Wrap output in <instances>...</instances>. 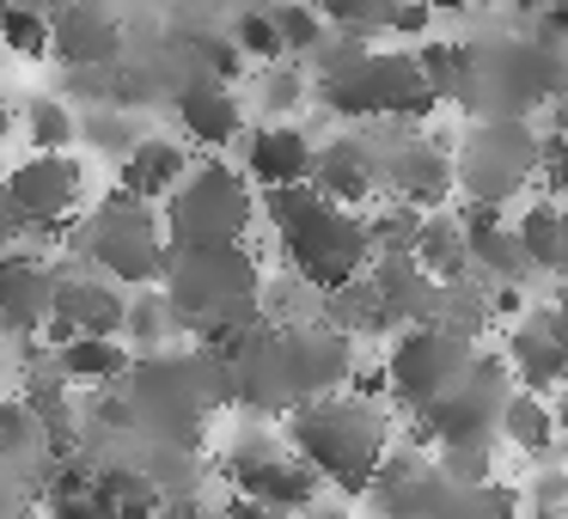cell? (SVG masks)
<instances>
[{
  "label": "cell",
  "instance_id": "17",
  "mask_svg": "<svg viewBox=\"0 0 568 519\" xmlns=\"http://www.w3.org/2000/svg\"><path fill=\"white\" fill-rule=\"evenodd\" d=\"M312 177H318L312 196L348 208V202H367L373 196V184H379V160H373L367 141L343 135V141H324V153H312Z\"/></svg>",
  "mask_w": 568,
  "mask_h": 519
},
{
  "label": "cell",
  "instance_id": "8",
  "mask_svg": "<svg viewBox=\"0 0 568 519\" xmlns=\"http://www.w3.org/2000/svg\"><path fill=\"white\" fill-rule=\"evenodd\" d=\"M538 172V135L531 123H477L465 153L453 160V184H465L470 208H501L519 184Z\"/></svg>",
  "mask_w": 568,
  "mask_h": 519
},
{
  "label": "cell",
  "instance_id": "37",
  "mask_svg": "<svg viewBox=\"0 0 568 519\" xmlns=\"http://www.w3.org/2000/svg\"><path fill=\"white\" fill-rule=\"evenodd\" d=\"M300 104H306V80H300L294 68L275 62L270 80H263V111H270V116H287V111H300Z\"/></svg>",
  "mask_w": 568,
  "mask_h": 519
},
{
  "label": "cell",
  "instance_id": "12",
  "mask_svg": "<svg viewBox=\"0 0 568 519\" xmlns=\"http://www.w3.org/2000/svg\"><path fill=\"white\" fill-rule=\"evenodd\" d=\"M7 202H13V214H19V226H62L68 214L80 208V165H68V160H26L13 177H7Z\"/></svg>",
  "mask_w": 568,
  "mask_h": 519
},
{
  "label": "cell",
  "instance_id": "44",
  "mask_svg": "<svg viewBox=\"0 0 568 519\" xmlns=\"http://www.w3.org/2000/svg\"><path fill=\"white\" fill-rule=\"evenodd\" d=\"M13 233H26V226H19L13 202H7V190H0V245H7V238H13Z\"/></svg>",
  "mask_w": 568,
  "mask_h": 519
},
{
  "label": "cell",
  "instance_id": "41",
  "mask_svg": "<svg viewBox=\"0 0 568 519\" xmlns=\"http://www.w3.org/2000/svg\"><path fill=\"white\" fill-rule=\"evenodd\" d=\"M531 501L544 507V519H556V507H562V470H544V477L531 482Z\"/></svg>",
  "mask_w": 568,
  "mask_h": 519
},
{
  "label": "cell",
  "instance_id": "31",
  "mask_svg": "<svg viewBox=\"0 0 568 519\" xmlns=\"http://www.w3.org/2000/svg\"><path fill=\"white\" fill-rule=\"evenodd\" d=\"M26 129H31V147H43V160H62V147L80 135V123H74V116H68L55 99H31Z\"/></svg>",
  "mask_w": 568,
  "mask_h": 519
},
{
  "label": "cell",
  "instance_id": "32",
  "mask_svg": "<svg viewBox=\"0 0 568 519\" xmlns=\"http://www.w3.org/2000/svg\"><path fill=\"white\" fill-rule=\"evenodd\" d=\"M123 330L135 336V343H172L178 312L165 306V294H135V299L123 306Z\"/></svg>",
  "mask_w": 568,
  "mask_h": 519
},
{
  "label": "cell",
  "instance_id": "21",
  "mask_svg": "<svg viewBox=\"0 0 568 519\" xmlns=\"http://www.w3.org/2000/svg\"><path fill=\"white\" fill-rule=\"evenodd\" d=\"M458 233H465V263H477V269H489L501 287L526 282V257H519V238L514 226H501V208H470L458 214Z\"/></svg>",
  "mask_w": 568,
  "mask_h": 519
},
{
  "label": "cell",
  "instance_id": "34",
  "mask_svg": "<svg viewBox=\"0 0 568 519\" xmlns=\"http://www.w3.org/2000/svg\"><path fill=\"white\" fill-rule=\"evenodd\" d=\"M270 26H275L282 55H287V50H324V19H318V7H275Z\"/></svg>",
  "mask_w": 568,
  "mask_h": 519
},
{
  "label": "cell",
  "instance_id": "46",
  "mask_svg": "<svg viewBox=\"0 0 568 519\" xmlns=\"http://www.w3.org/2000/svg\"><path fill=\"white\" fill-rule=\"evenodd\" d=\"M13 513V477H7V470H0V519Z\"/></svg>",
  "mask_w": 568,
  "mask_h": 519
},
{
  "label": "cell",
  "instance_id": "16",
  "mask_svg": "<svg viewBox=\"0 0 568 519\" xmlns=\"http://www.w3.org/2000/svg\"><path fill=\"white\" fill-rule=\"evenodd\" d=\"M50 318H55V336H62V343H74V336H104V343H116V330H123V294H111L104 282H55Z\"/></svg>",
  "mask_w": 568,
  "mask_h": 519
},
{
  "label": "cell",
  "instance_id": "40",
  "mask_svg": "<svg viewBox=\"0 0 568 519\" xmlns=\"http://www.w3.org/2000/svg\"><path fill=\"white\" fill-rule=\"evenodd\" d=\"M434 13L428 7H385V31H404V38H428Z\"/></svg>",
  "mask_w": 568,
  "mask_h": 519
},
{
  "label": "cell",
  "instance_id": "33",
  "mask_svg": "<svg viewBox=\"0 0 568 519\" xmlns=\"http://www.w3.org/2000/svg\"><path fill=\"white\" fill-rule=\"evenodd\" d=\"M489 470H495V452H489V446H446L434 477L453 482V489H483V482H495Z\"/></svg>",
  "mask_w": 568,
  "mask_h": 519
},
{
  "label": "cell",
  "instance_id": "30",
  "mask_svg": "<svg viewBox=\"0 0 568 519\" xmlns=\"http://www.w3.org/2000/svg\"><path fill=\"white\" fill-rule=\"evenodd\" d=\"M26 55V62H38V55H50V19L31 13V7H0V55Z\"/></svg>",
  "mask_w": 568,
  "mask_h": 519
},
{
  "label": "cell",
  "instance_id": "13",
  "mask_svg": "<svg viewBox=\"0 0 568 519\" xmlns=\"http://www.w3.org/2000/svg\"><path fill=\"white\" fill-rule=\"evenodd\" d=\"M501 367H514V373H519L526 397L556 391V379H562V367H568L562 312L544 306V312H531V318H519V324H514V336H507V360H501Z\"/></svg>",
  "mask_w": 568,
  "mask_h": 519
},
{
  "label": "cell",
  "instance_id": "39",
  "mask_svg": "<svg viewBox=\"0 0 568 519\" xmlns=\"http://www.w3.org/2000/svg\"><path fill=\"white\" fill-rule=\"evenodd\" d=\"M80 135L99 141V147H104V153H116V160H123V153L135 147V123H129V116H92V123L80 129Z\"/></svg>",
  "mask_w": 568,
  "mask_h": 519
},
{
  "label": "cell",
  "instance_id": "43",
  "mask_svg": "<svg viewBox=\"0 0 568 519\" xmlns=\"http://www.w3.org/2000/svg\"><path fill=\"white\" fill-rule=\"evenodd\" d=\"M50 519H99L87 495H68V501H50Z\"/></svg>",
  "mask_w": 568,
  "mask_h": 519
},
{
  "label": "cell",
  "instance_id": "14",
  "mask_svg": "<svg viewBox=\"0 0 568 519\" xmlns=\"http://www.w3.org/2000/svg\"><path fill=\"white\" fill-rule=\"evenodd\" d=\"M50 19V55H62L68 74H80V68H116V55H123V26H116L111 13H99V7H62V13H43Z\"/></svg>",
  "mask_w": 568,
  "mask_h": 519
},
{
  "label": "cell",
  "instance_id": "29",
  "mask_svg": "<svg viewBox=\"0 0 568 519\" xmlns=\"http://www.w3.org/2000/svg\"><path fill=\"white\" fill-rule=\"evenodd\" d=\"M434 519H519V495L501 489V482H483V489H453L446 482Z\"/></svg>",
  "mask_w": 568,
  "mask_h": 519
},
{
  "label": "cell",
  "instance_id": "5",
  "mask_svg": "<svg viewBox=\"0 0 568 519\" xmlns=\"http://www.w3.org/2000/svg\"><path fill=\"white\" fill-rule=\"evenodd\" d=\"M251 226V184L226 165H196L178 177L172 202H165V233L172 251H226L239 245Z\"/></svg>",
  "mask_w": 568,
  "mask_h": 519
},
{
  "label": "cell",
  "instance_id": "23",
  "mask_svg": "<svg viewBox=\"0 0 568 519\" xmlns=\"http://www.w3.org/2000/svg\"><path fill=\"white\" fill-rule=\"evenodd\" d=\"M178 123H184L202 147H226V141L239 135V99L226 86H214V80H190V86L178 92Z\"/></svg>",
  "mask_w": 568,
  "mask_h": 519
},
{
  "label": "cell",
  "instance_id": "27",
  "mask_svg": "<svg viewBox=\"0 0 568 519\" xmlns=\"http://www.w3.org/2000/svg\"><path fill=\"white\" fill-rule=\"evenodd\" d=\"M495 428H501L519 452H531V458L550 452V440H556V421H550V409H544V397H526V391H507L501 421H495Z\"/></svg>",
  "mask_w": 568,
  "mask_h": 519
},
{
  "label": "cell",
  "instance_id": "2",
  "mask_svg": "<svg viewBox=\"0 0 568 519\" xmlns=\"http://www.w3.org/2000/svg\"><path fill=\"white\" fill-rule=\"evenodd\" d=\"M263 208H270L275 233H282V251H287V263H294L300 287H312V294L331 299V294H343L348 282H361L373 245H367V226H361L348 208L312 196L306 184L300 190H270Z\"/></svg>",
  "mask_w": 568,
  "mask_h": 519
},
{
  "label": "cell",
  "instance_id": "25",
  "mask_svg": "<svg viewBox=\"0 0 568 519\" xmlns=\"http://www.w3.org/2000/svg\"><path fill=\"white\" fill-rule=\"evenodd\" d=\"M87 501L99 519H153V507H160L165 495L153 489L148 470H92Z\"/></svg>",
  "mask_w": 568,
  "mask_h": 519
},
{
  "label": "cell",
  "instance_id": "22",
  "mask_svg": "<svg viewBox=\"0 0 568 519\" xmlns=\"http://www.w3.org/2000/svg\"><path fill=\"white\" fill-rule=\"evenodd\" d=\"M50 299H55V275L43 263L13 257L7 275H0V324L19 336H31L38 324H50Z\"/></svg>",
  "mask_w": 568,
  "mask_h": 519
},
{
  "label": "cell",
  "instance_id": "15",
  "mask_svg": "<svg viewBox=\"0 0 568 519\" xmlns=\"http://www.w3.org/2000/svg\"><path fill=\"white\" fill-rule=\"evenodd\" d=\"M385 177H392L397 202H404L409 214L440 208V202L453 196V153H446V141H404V147H392V160H385Z\"/></svg>",
  "mask_w": 568,
  "mask_h": 519
},
{
  "label": "cell",
  "instance_id": "20",
  "mask_svg": "<svg viewBox=\"0 0 568 519\" xmlns=\"http://www.w3.org/2000/svg\"><path fill=\"white\" fill-rule=\"evenodd\" d=\"M184 172H190L184 147H172V141H135V147L123 153V172H116V202L148 208V202L172 196Z\"/></svg>",
  "mask_w": 568,
  "mask_h": 519
},
{
  "label": "cell",
  "instance_id": "9",
  "mask_svg": "<svg viewBox=\"0 0 568 519\" xmlns=\"http://www.w3.org/2000/svg\"><path fill=\"white\" fill-rule=\"evenodd\" d=\"M470 355H477L470 336L446 330V324H409L392 343V360H385V391H392L409 416H422V409L470 367Z\"/></svg>",
  "mask_w": 568,
  "mask_h": 519
},
{
  "label": "cell",
  "instance_id": "38",
  "mask_svg": "<svg viewBox=\"0 0 568 519\" xmlns=\"http://www.w3.org/2000/svg\"><path fill=\"white\" fill-rule=\"evenodd\" d=\"M31 440H38V421L26 416V404H0V465L31 452Z\"/></svg>",
  "mask_w": 568,
  "mask_h": 519
},
{
  "label": "cell",
  "instance_id": "7",
  "mask_svg": "<svg viewBox=\"0 0 568 519\" xmlns=\"http://www.w3.org/2000/svg\"><path fill=\"white\" fill-rule=\"evenodd\" d=\"M501 404H507V367L495 355H470V367L416 416V440L489 446L495 421H501Z\"/></svg>",
  "mask_w": 568,
  "mask_h": 519
},
{
  "label": "cell",
  "instance_id": "35",
  "mask_svg": "<svg viewBox=\"0 0 568 519\" xmlns=\"http://www.w3.org/2000/svg\"><path fill=\"white\" fill-rule=\"evenodd\" d=\"M190 50H196L202 62V80H214V86H233L239 68H245V55L233 50V38L226 31H209V38H190Z\"/></svg>",
  "mask_w": 568,
  "mask_h": 519
},
{
  "label": "cell",
  "instance_id": "42",
  "mask_svg": "<svg viewBox=\"0 0 568 519\" xmlns=\"http://www.w3.org/2000/svg\"><path fill=\"white\" fill-rule=\"evenodd\" d=\"M153 519H202V507H196V495H172V501L153 507Z\"/></svg>",
  "mask_w": 568,
  "mask_h": 519
},
{
  "label": "cell",
  "instance_id": "11",
  "mask_svg": "<svg viewBox=\"0 0 568 519\" xmlns=\"http://www.w3.org/2000/svg\"><path fill=\"white\" fill-rule=\"evenodd\" d=\"M226 470H233V482H239V501L263 507V513H275V519L312 507V495H318V477H312L306 465L275 458V440H263V434H245V440L233 446V458H226Z\"/></svg>",
  "mask_w": 568,
  "mask_h": 519
},
{
  "label": "cell",
  "instance_id": "4",
  "mask_svg": "<svg viewBox=\"0 0 568 519\" xmlns=\"http://www.w3.org/2000/svg\"><path fill=\"white\" fill-rule=\"evenodd\" d=\"M165 306L190 330H226V324H257L263 275L245 245L226 251H165Z\"/></svg>",
  "mask_w": 568,
  "mask_h": 519
},
{
  "label": "cell",
  "instance_id": "24",
  "mask_svg": "<svg viewBox=\"0 0 568 519\" xmlns=\"http://www.w3.org/2000/svg\"><path fill=\"white\" fill-rule=\"evenodd\" d=\"M409 263H416L428 282L458 287V275L470 269V263H465V233H458V214H428V221H416V245H409Z\"/></svg>",
  "mask_w": 568,
  "mask_h": 519
},
{
  "label": "cell",
  "instance_id": "18",
  "mask_svg": "<svg viewBox=\"0 0 568 519\" xmlns=\"http://www.w3.org/2000/svg\"><path fill=\"white\" fill-rule=\"evenodd\" d=\"M373 299H379L385 324H434L440 318V282H428L409 257H379Z\"/></svg>",
  "mask_w": 568,
  "mask_h": 519
},
{
  "label": "cell",
  "instance_id": "1",
  "mask_svg": "<svg viewBox=\"0 0 568 519\" xmlns=\"http://www.w3.org/2000/svg\"><path fill=\"white\" fill-rule=\"evenodd\" d=\"M562 55L531 38H483L458 43L453 99L477 111L483 123H526L538 104H556L562 92Z\"/></svg>",
  "mask_w": 568,
  "mask_h": 519
},
{
  "label": "cell",
  "instance_id": "49",
  "mask_svg": "<svg viewBox=\"0 0 568 519\" xmlns=\"http://www.w3.org/2000/svg\"><path fill=\"white\" fill-rule=\"evenodd\" d=\"M19 519H26V513H19Z\"/></svg>",
  "mask_w": 568,
  "mask_h": 519
},
{
  "label": "cell",
  "instance_id": "10",
  "mask_svg": "<svg viewBox=\"0 0 568 519\" xmlns=\"http://www.w3.org/2000/svg\"><path fill=\"white\" fill-rule=\"evenodd\" d=\"M87 251L99 257V269L116 275V282L141 287V282H160L165 275V233L148 208H135V202L111 196V208L87 226Z\"/></svg>",
  "mask_w": 568,
  "mask_h": 519
},
{
  "label": "cell",
  "instance_id": "19",
  "mask_svg": "<svg viewBox=\"0 0 568 519\" xmlns=\"http://www.w3.org/2000/svg\"><path fill=\"white\" fill-rule=\"evenodd\" d=\"M312 153H318V147H312L300 129L270 123V129H257V135H251L245 165H251V177H257L263 190H300L312 177Z\"/></svg>",
  "mask_w": 568,
  "mask_h": 519
},
{
  "label": "cell",
  "instance_id": "6",
  "mask_svg": "<svg viewBox=\"0 0 568 519\" xmlns=\"http://www.w3.org/2000/svg\"><path fill=\"white\" fill-rule=\"evenodd\" d=\"M318 92L336 116H397V123H409V116L434 111V92L422 86L416 62L385 50H361L355 62L331 68L318 80Z\"/></svg>",
  "mask_w": 568,
  "mask_h": 519
},
{
  "label": "cell",
  "instance_id": "3",
  "mask_svg": "<svg viewBox=\"0 0 568 519\" xmlns=\"http://www.w3.org/2000/svg\"><path fill=\"white\" fill-rule=\"evenodd\" d=\"M287 440H294L300 465L312 477H331L343 489H367L373 470L385 465V416L361 397H318V404H300L287 421Z\"/></svg>",
  "mask_w": 568,
  "mask_h": 519
},
{
  "label": "cell",
  "instance_id": "26",
  "mask_svg": "<svg viewBox=\"0 0 568 519\" xmlns=\"http://www.w3.org/2000/svg\"><path fill=\"white\" fill-rule=\"evenodd\" d=\"M514 238H519V257H526V269L556 275V269L568 263V233H562V208H556V202H531V208L519 214Z\"/></svg>",
  "mask_w": 568,
  "mask_h": 519
},
{
  "label": "cell",
  "instance_id": "45",
  "mask_svg": "<svg viewBox=\"0 0 568 519\" xmlns=\"http://www.w3.org/2000/svg\"><path fill=\"white\" fill-rule=\"evenodd\" d=\"M221 519H275V513H263V507H251V501H233Z\"/></svg>",
  "mask_w": 568,
  "mask_h": 519
},
{
  "label": "cell",
  "instance_id": "47",
  "mask_svg": "<svg viewBox=\"0 0 568 519\" xmlns=\"http://www.w3.org/2000/svg\"><path fill=\"white\" fill-rule=\"evenodd\" d=\"M312 519H348V513H343V507H324V513H312Z\"/></svg>",
  "mask_w": 568,
  "mask_h": 519
},
{
  "label": "cell",
  "instance_id": "36",
  "mask_svg": "<svg viewBox=\"0 0 568 519\" xmlns=\"http://www.w3.org/2000/svg\"><path fill=\"white\" fill-rule=\"evenodd\" d=\"M226 38H233V50H239V55H251V62H282V43H275L270 13H239Z\"/></svg>",
  "mask_w": 568,
  "mask_h": 519
},
{
  "label": "cell",
  "instance_id": "48",
  "mask_svg": "<svg viewBox=\"0 0 568 519\" xmlns=\"http://www.w3.org/2000/svg\"><path fill=\"white\" fill-rule=\"evenodd\" d=\"M7 263H13V257H0V275H7Z\"/></svg>",
  "mask_w": 568,
  "mask_h": 519
},
{
  "label": "cell",
  "instance_id": "28",
  "mask_svg": "<svg viewBox=\"0 0 568 519\" xmlns=\"http://www.w3.org/2000/svg\"><path fill=\"white\" fill-rule=\"evenodd\" d=\"M55 367H62V379H123V373H129V348L123 343H104V336H74V343H62Z\"/></svg>",
  "mask_w": 568,
  "mask_h": 519
}]
</instances>
